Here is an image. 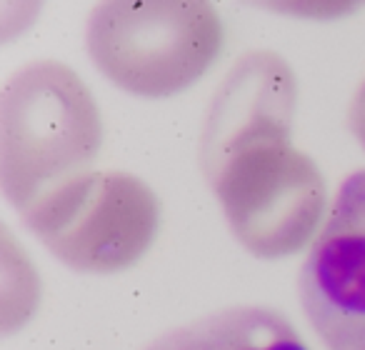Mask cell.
I'll use <instances>...</instances> for the list:
<instances>
[{"label":"cell","instance_id":"obj_4","mask_svg":"<svg viewBox=\"0 0 365 350\" xmlns=\"http://www.w3.org/2000/svg\"><path fill=\"white\" fill-rule=\"evenodd\" d=\"M143 350H310L295 325L268 305H235L158 335Z\"/></svg>","mask_w":365,"mask_h":350},{"label":"cell","instance_id":"obj_3","mask_svg":"<svg viewBox=\"0 0 365 350\" xmlns=\"http://www.w3.org/2000/svg\"><path fill=\"white\" fill-rule=\"evenodd\" d=\"M300 303L328 350H365V170L335 193L300 270Z\"/></svg>","mask_w":365,"mask_h":350},{"label":"cell","instance_id":"obj_5","mask_svg":"<svg viewBox=\"0 0 365 350\" xmlns=\"http://www.w3.org/2000/svg\"><path fill=\"white\" fill-rule=\"evenodd\" d=\"M250 8L300 21H338L365 8V0H245Z\"/></svg>","mask_w":365,"mask_h":350},{"label":"cell","instance_id":"obj_6","mask_svg":"<svg viewBox=\"0 0 365 350\" xmlns=\"http://www.w3.org/2000/svg\"><path fill=\"white\" fill-rule=\"evenodd\" d=\"M353 125H355V133L358 138L365 143V86L360 91L358 101H355V108H353Z\"/></svg>","mask_w":365,"mask_h":350},{"label":"cell","instance_id":"obj_2","mask_svg":"<svg viewBox=\"0 0 365 350\" xmlns=\"http://www.w3.org/2000/svg\"><path fill=\"white\" fill-rule=\"evenodd\" d=\"M98 120L83 83L63 66L21 73L8 93V183L28 190L41 178L86 160Z\"/></svg>","mask_w":365,"mask_h":350},{"label":"cell","instance_id":"obj_1","mask_svg":"<svg viewBox=\"0 0 365 350\" xmlns=\"http://www.w3.org/2000/svg\"><path fill=\"white\" fill-rule=\"evenodd\" d=\"M223 46L213 0H101L88 18V51L103 73L140 96L188 88Z\"/></svg>","mask_w":365,"mask_h":350}]
</instances>
